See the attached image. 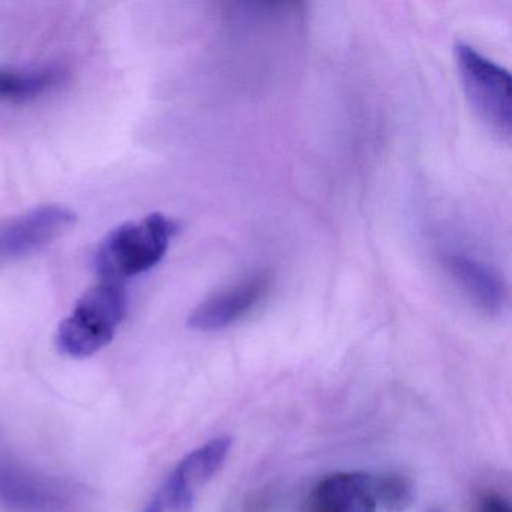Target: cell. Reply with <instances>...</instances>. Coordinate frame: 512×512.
<instances>
[{"label": "cell", "mask_w": 512, "mask_h": 512, "mask_svg": "<svg viewBox=\"0 0 512 512\" xmlns=\"http://www.w3.org/2000/svg\"><path fill=\"white\" fill-rule=\"evenodd\" d=\"M175 233V221L160 212L121 224L98 245L95 271L101 280L116 283L143 274L163 260Z\"/></svg>", "instance_id": "obj_1"}, {"label": "cell", "mask_w": 512, "mask_h": 512, "mask_svg": "<svg viewBox=\"0 0 512 512\" xmlns=\"http://www.w3.org/2000/svg\"><path fill=\"white\" fill-rule=\"evenodd\" d=\"M128 310L124 283L101 280L77 302L70 316L59 325L56 346L74 359L100 352L115 337Z\"/></svg>", "instance_id": "obj_2"}, {"label": "cell", "mask_w": 512, "mask_h": 512, "mask_svg": "<svg viewBox=\"0 0 512 512\" xmlns=\"http://www.w3.org/2000/svg\"><path fill=\"white\" fill-rule=\"evenodd\" d=\"M464 92L479 118L503 139L511 137V76L466 43L455 46Z\"/></svg>", "instance_id": "obj_3"}, {"label": "cell", "mask_w": 512, "mask_h": 512, "mask_svg": "<svg viewBox=\"0 0 512 512\" xmlns=\"http://www.w3.org/2000/svg\"><path fill=\"white\" fill-rule=\"evenodd\" d=\"M232 437L220 436L185 455L142 512H191L197 490L224 466Z\"/></svg>", "instance_id": "obj_4"}, {"label": "cell", "mask_w": 512, "mask_h": 512, "mask_svg": "<svg viewBox=\"0 0 512 512\" xmlns=\"http://www.w3.org/2000/svg\"><path fill=\"white\" fill-rule=\"evenodd\" d=\"M67 206L43 205L0 223V266L43 250L76 224Z\"/></svg>", "instance_id": "obj_5"}, {"label": "cell", "mask_w": 512, "mask_h": 512, "mask_svg": "<svg viewBox=\"0 0 512 512\" xmlns=\"http://www.w3.org/2000/svg\"><path fill=\"white\" fill-rule=\"evenodd\" d=\"M271 287L269 275H250L248 278L220 290L200 302L188 317V328L199 332H215L229 328L259 305Z\"/></svg>", "instance_id": "obj_6"}, {"label": "cell", "mask_w": 512, "mask_h": 512, "mask_svg": "<svg viewBox=\"0 0 512 512\" xmlns=\"http://www.w3.org/2000/svg\"><path fill=\"white\" fill-rule=\"evenodd\" d=\"M374 476L337 472L317 482L308 499V512H377Z\"/></svg>", "instance_id": "obj_7"}, {"label": "cell", "mask_w": 512, "mask_h": 512, "mask_svg": "<svg viewBox=\"0 0 512 512\" xmlns=\"http://www.w3.org/2000/svg\"><path fill=\"white\" fill-rule=\"evenodd\" d=\"M443 265L449 277L476 307L488 314H499L503 310L508 289L493 266L461 253L446 254Z\"/></svg>", "instance_id": "obj_8"}, {"label": "cell", "mask_w": 512, "mask_h": 512, "mask_svg": "<svg viewBox=\"0 0 512 512\" xmlns=\"http://www.w3.org/2000/svg\"><path fill=\"white\" fill-rule=\"evenodd\" d=\"M68 73L61 67L14 70L0 68V101L11 104L29 103L61 88Z\"/></svg>", "instance_id": "obj_9"}, {"label": "cell", "mask_w": 512, "mask_h": 512, "mask_svg": "<svg viewBox=\"0 0 512 512\" xmlns=\"http://www.w3.org/2000/svg\"><path fill=\"white\" fill-rule=\"evenodd\" d=\"M377 503L389 512H403L412 505L413 485L406 476L385 473L374 476Z\"/></svg>", "instance_id": "obj_10"}, {"label": "cell", "mask_w": 512, "mask_h": 512, "mask_svg": "<svg viewBox=\"0 0 512 512\" xmlns=\"http://www.w3.org/2000/svg\"><path fill=\"white\" fill-rule=\"evenodd\" d=\"M476 512H512L508 499L497 493H487L479 497Z\"/></svg>", "instance_id": "obj_11"}]
</instances>
